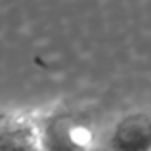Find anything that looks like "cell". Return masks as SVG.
<instances>
[{"instance_id": "2", "label": "cell", "mask_w": 151, "mask_h": 151, "mask_svg": "<svg viewBox=\"0 0 151 151\" xmlns=\"http://www.w3.org/2000/svg\"><path fill=\"white\" fill-rule=\"evenodd\" d=\"M0 151H42L37 111H0Z\"/></svg>"}, {"instance_id": "1", "label": "cell", "mask_w": 151, "mask_h": 151, "mask_svg": "<svg viewBox=\"0 0 151 151\" xmlns=\"http://www.w3.org/2000/svg\"><path fill=\"white\" fill-rule=\"evenodd\" d=\"M42 151H92L94 126L77 109L58 103L37 111Z\"/></svg>"}, {"instance_id": "3", "label": "cell", "mask_w": 151, "mask_h": 151, "mask_svg": "<svg viewBox=\"0 0 151 151\" xmlns=\"http://www.w3.org/2000/svg\"><path fill=\"white\" fill-rule=\"evenodd\" d=\"M109 151H151V111L132 109L109 130Z\"/></svg>"}]
</instances>
